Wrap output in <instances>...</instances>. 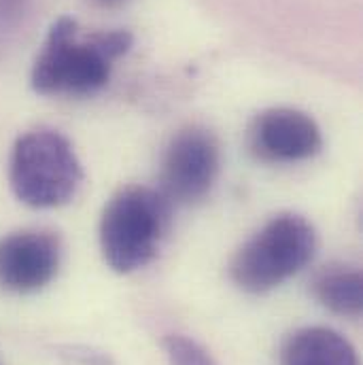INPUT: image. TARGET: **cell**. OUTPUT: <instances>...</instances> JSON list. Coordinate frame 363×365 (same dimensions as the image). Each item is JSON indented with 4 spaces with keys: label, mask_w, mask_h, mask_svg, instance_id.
I'll use <instances>...</instances> for the list:
<instances>
[{
    "label": "cell",
    "mask_w": 363,
    "mask_h": 365,
    "mask_svg": "<svg viewBox=\"0 0 363 365\" xmlns=\"http://www.w3.org/2000/svg\"><path fill=\"white\" fill-rule=\"evenodd\" d=\"M280 365H359L353 344L329 327H302L280 346Z\"/></svg>",
    "instance_id": "obj_8"
},
{
    "label": "cell",
    "mask_w": 363,
    "mask_h": 365,
    "mask_svg": "<svg viewBox=\"0 0 363 365\" xmlns=\"http://www.w3.org/2000/svg\"><path fill=\"white\" fill-rule=\"evenodd\" d=\"M62 264V242L53 232L26 230L0 238V289L34 293L47 287Z\"/></svg>",
    "instance_id": "obj_7"
},
{
    "label": "cell",
    "mask_w": 363,
    "mask_h": 365,
    "mask_svg": "<svg viewBox=\"0 0 363 365\" xmlns=\"http://www.w3.org/2000/svg\"><path fill=\"white\" fill-rule=\"evenodd\" d=\"M30 0H0V32L13 30L24 17Z\"/></svg>",
    "instance_id": "obj_11"
},
{
    "label": "cell",
    "mask_w": 363,
    "mask_h": 365,
    "mask_svg": "<svg viewBox=\"0 0 363 365\" xmlns=\"http://www.w3.org/2000/svg\"><path fill=\"white\" fill-rule=\"evenodd\" d=\"M134 36L128 30H100L83 36L73 17L51 24L39 51L30 86L43 96H90L102 90L113 62L132 49Z\"/></svg>",
    "instance_id": "obj_1"
},
{
    "label": "cell",
    "mask_w": 363,
    "mask_h": 365,
    "mask_svg": "<svg viewBox=\"0 0 363 365\" xmlns=\"http://www.w3.org/2000/svg\"><path fill=\"white\" fill-rule=\"evenodd\" d=\"M315 299L329 312L347 319H357L363 308V278L355 266L329 264L312 276Z\"/></svg>",
    "instance_id": "obj_9"
},
{
    "label": "cell",
    "mask_w": 363,
    "mask_h": 365,
    "mask_svg": "<svg viewBox=\"0 0 363 365\" xmlns=\"http://www.w3.org/2000/svg\"><path fill=\"white\" fill-rule=\"evenodd\" d=\"M9 181L19 202L32 208H58L77 195L83 166L64 134L39 128L13 145Z\"/></svg>",
    "instance_id": "obj_4"
},
{
    "label": "cell",
    "mask_w": 363,
    "mask_h": 365,
    "mask_svg": "<svg viewBox=\"0 0 363 365\" xmlns=\"http://www.w3.org/2000/svg\"><path fill=\"white\" fill-rule=\"evenodd\" d=\"M173 204L160 189L121 187L100 219V251L111 270L132 274L149 266L168 234Z\"/></svg>",
    "instance_id": "obj_2"
},
{
    "label": "cell",
    "mask_w": 363,
    "mask_h": 365,
    "mask_svg": "<svg viewBox=\"0 0 363 365\" xmlns=\"http://www.w3.org/2000/svg\"><path fill=\"white\" fill-rule=\"evenodd\" d=\"M164 351L170 365H217L213 355L202 344H198L195 340L181 334L166 336Z\"/></svg>",
    "instance_id": "obj_10"
},
{
    "label": "cell",
    "mask_w": 363,
    "mask_h": 365,
    "mask_svg": "<svg viewBox=\"0 0 363 365\" xmlns=\"http://www.w3.org/2000/svg\"><path fill=\"white\" fill-rule=\"evenodd\" d=\"M221 149L215 134L200 125L179 130L162 158L160 191L170 204L202 200L217 181Z\"/></svg>",
    "instance_id": "obj_5"
},
{
    "label": "cell",
    "mask_w": 363,
    "mask_h": 365,
    "mask_svg": "<svg viewBox=\"0 0 363 365\" xmlns=\"http://www.w3.org/2000/svg\"><path fill=\"white\" fill-rule=\"evenodd\" d=\"M317 253L315 225L295 212H280L232 257L230 276L247 293H268L302 272Z\"/></svg>",
    "instance_id": "obj_3"
},
{
    "label": "cell",
    "mask_w": 363,
    "mask_h": 365,
    "mask_svg": "<svg viewBox=\"0 0 363 365\" xmlns=\"http://www.w3.org/2000/svg\"><path fill=\"white\" fill-rule=\"evenodd\" d=\"M249 151L266 164H295L323 147L319 123L304 110L276 106L262 110L249 125Z\"/></svg>",
    "instance_id": "obj_6"
},
{
    "label": "cell",
    "mask_w": 363,
    "mask_h": 365,
    "mask_svg": "<svg viewBox=\"0 0 363 365\" xmlns=\"http://www.w3.org/2000/svg\"><path fill=\"white\" fill-rule=\"evenodd\" d=\"M91 2L98 4V6H104V9H113V6H119V4H123L128 0H91Z\"/></svg>",
    "instance_id": "obj_12"
}]
</instances>
